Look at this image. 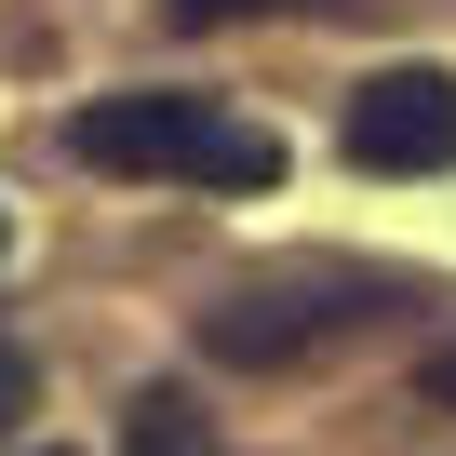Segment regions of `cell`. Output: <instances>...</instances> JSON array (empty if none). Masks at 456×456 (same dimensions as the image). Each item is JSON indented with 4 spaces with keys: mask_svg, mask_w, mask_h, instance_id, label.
I'll return each mask as SVG.
<instances>
[{
    "mask_svg": "<svg viewBox=\"0 0 456 456\" xmlns=\"http://www.w3.org/2000/svg\"><path fill=\"white\" fill-rule=\"evenodd\" d=\"M14 416H28V349L0 336V429H14Z\"/></svg>",
    "mask_w": 456,
    "mask_h": 456,
    "instance_id": "obj_6",
    "label": "cell"
},
{
    "mask_svg": "<svg viewBox=\"0 0 456 456\" xmlns=\"http://www.w3.org/2000/svg\"><path fill=\"white\" fill-rule=\"evenodd\" d=\"M349 161L362 175H456V81L443 68H376L349 94Z\"/></svg>",
    "mask_w": 456,
    "mask_h": 456,
    "instance_id": "obj_3",
    "label": "cell"
},
{
    "mask_svg": "<svg viewBox=\"0 0 456 456\" xmlns=\"http://www.w3.org/2000/svg\"><path fill=\"white\" fill-rule=\"evenodd\" d=\"M121 456H215V429H201V403L134 389V403H121Z\"/></svg>",
    "mask_w": 456,
    "mask_h": 456,
    "instance_id": "obj_4",
    "label": "cell"
},
{
    "mask_svg": "<svg viewBox=\"0 0 456 456\" xmlns=\"http://www.w3.org/2000/svg\"><path fill=\"white\" fill-rule=\"evenodd\" d=\"M416 389H429V403H456V349H429V362H416Z\"/></svg>",
    "mask_w": 456,
    "mask_h": 456,
    "instance_id": "obj_7",
    "label": "cell"
},
{
    "mask_svg": "<svg viewBox=\"0 0 456 456\" xmlns=\"http://www.w3.org/2000/svg\"><path fill=\"white\" fill-rule=\"evenodd\" d=\"M242 14H309V0H175V28H242Z\"/></svg>",
    "mask_w": 456,
    "mask_h": 456,
    "instance_id": "obj_5",
    "label": "cell"
},
{
    "mask_svg": "<svg viewBox=\"0 0 456 456\" xmlns=\"http://www.w3.org/2000/svg\"><path fill=\"white\" fill-rule=\"evenodd\" d=\"M376 309V282H349V269H296V282H242V296H215L201 309V349L215 362H309L322 336H349Z\"/></svg>",
    "mask_w": 456,
    "mask_h": 456,
    "instance_id": "obj_2",
    "label": "cell"
},
{
    "mask_svg": "<svg viewBox=\"0 0 456 456\" xmlns=\"http://www.w3.org/2000/svg\"><path fill=\"white\" fill-rule=\"evenodd\" d=\"M94 175H188V188H282V134L215 94H94L68 121Z\"/></svg>",
    "mask_w": 456,
    "mask_h": 456,
    "instance_id": "obj_1",
    "label": "cell"
}]
</instances>
